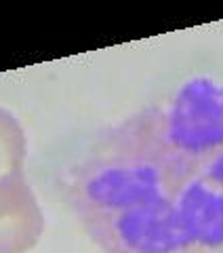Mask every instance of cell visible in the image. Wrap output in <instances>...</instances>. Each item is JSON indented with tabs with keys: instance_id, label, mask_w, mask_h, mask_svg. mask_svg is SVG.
I'll return each instance as SVG.
<instances>
[{
	"instance_id": "cell-3",
	"label": "cell",
	"mask_w": 223,
	"mask_h": 253,
	"mask_svg": "<svg viewBox=\"0 0 223 253\" xmlns=\"http://www.w3.org/2000/svg\"><path fill=\"white\" fill-rule=\"evenodd\" d=\"M28 137L11 110L0 108V253H28L44 232V213L26 177Z\"/></svg>"
},
{
	"instance_id": "cell-4",
	"label": "cell",
	"mask_w": 223,
	"mask_h": 253,
	"mask_svg": "<svg viewBox=\"0 0 223 253\" xmlns=\"http://www.w3.org/2000/svg\"><path fill=\"white\" fill-rule=\"evenodd\" d=\"M196 167L206 179L213 181L215 186H219L223 190V150H219L217 154H213L209 158H204V161L198 163Z\"/></svg>"
},
{
	"instance_id": "cell-1",
	"label": "cell",
	"mask_w": 223,
	"mask_h": 253,
	"mask_svg": "<svg viewBox=\"0 0 223 253\" xmlns=\"http://www.w3.org/2000/svg\"><path fill=\"white\" fill-rule=\"evenodd\" d=\"M66 196L103 253H223V190L160 152L131 116L70 169Z\"/></svg>"
},
{
	"instance_id": "cell-2",
	"label": "cell",
	"mask_w": 223,
	"mask_h": 253,
	"mask_svg": "<svg viewBox=\"0 0 223 253\" xmlns=\"http://www.w3.org/2000/svg\"><path fill=\"white\" fill-rule=\"evenodd\" d=\"M131 118L160 152L196 167L223 150V83L192 78L164 104L143 108Z\"/></svg>"
}]
</instances>
